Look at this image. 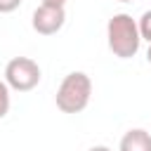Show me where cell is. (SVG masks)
Instances as JSON below:
<instances>
[{"label": "cell", "instance_id": "obj_8", "mask_svg": "<svg viewBox=\"0 0 151 151\" xmlns=\"http://www.w3.org/2000/svg\"><path fill=\"white\" fill-rule=\"evenodd\" d=\"M21 5V0H0V14H9Z\"/></svg>", "mask_w": 151, "mask_h": 151}, {"label": "cell", "instance_id": "obj_10", "mask_svg": "<svg viewBox=\"0 0 151 151\" xmlns=\"http://www.w3.org/2000/svg\"><path fill=\"white\" fill-rule=\"evenodd\" d=\"M90 151H113V149H109V146H92Z\"/></svg>", "mask_w": 151, "mask_h": 151}, {"label": "cell", "instance_id": "obj_7", "mask_svg": "<svg viewBox=\"0 0 151 151\" xmlns=\"http://www.w3.org/2000/svg\"><path fill=\"white\" fill-rule=\"evenodd\" d=\"M137 28H139V35H142V40L151 42V9H146V12L142 14V19L137 21Z\"/></svg>", "mask_w": 151, "mask_h": 151}, {"label": "cell", "instance_id": "obj_12", "mask_svg": "<svg viewBox=\"0 0 151 151\" xmlns=\"http://www.w3.org/2000/svg\"><path fill=\"white\" fill-rule=\"evenodd\" d=\"M118 2H132V0H118Z\"/></svg>", "mask_w": 151, "mask_h": 151}, {"label": "cell", "instance_id": "obj_9", "mask_svg": "<svg viewBox=\"0 0 151 151\" xmlns=\"http://www.w3.org/2000/svg\"><path fill=\"white\" fill-rule=\"evenodd\" d=\"M42 2H45V5H59V7H64L68 0H42Z\"/></svg>", "mask_w": 151, "mask_h": 151}, {"label": "cell", "instance_id": "obj_5", "mask_svg": "<svg viewBox=\"0 0 151 151\" xmlns=\"http://www.w3.org/2000/svg\"><path fill=\"white\" fill-rule=\"evenodd\" d=\"M118 151H151V132H146L142 127L127 130L120 137Z\"/></svg>", "mask_w": 151, "mask_h": 151}, {"label": "cell", "instance_id": "obj_6", "mask_svg": "<svg viewBox=\"0 0 151 151\" xmlns=\"http://www.w3.org/2000/svg\"><path fill=\"white\" fill-rule=\"evenodd\" d=\"M9 106H12V99H9V85L5 80H0V120L9 113Z\"/></svg>", "mask_w": 151, "mask_h": 151}, {"label": "cell", "instance_id": "obj_11", "mask_svg": "<svg viewBox=\"0 0 151 151\" xmlns=\"http://www.w3.org/2000/svg\"><path fill=\"white\" fill-rule=\"evenodd\" d=\"M146 61L151 64V42H149V50H146Z\"/></svg>", "mask_w": 151, "mask_h": 151}, {"label": "cell", "instance_id": "obj_1", "mask_svg": "<svg viewBox=\"0 0 151 151\" xmlns=\"http://www.w3.org/2000/svg\"><path fill=\"white\" fill-rule=\"evenodd\" d=\"M106 42H109V50L118 59H132L139 52V45H142L137 21L125 12L113 14L106 24Z\"/></svg>", "mask_w": 151, "mask_h": 151}, {"label": "cell", "instance_id": "obj_4", "mask_svg": "<svg viewBox=\"0 0 151 151\" xmlns=\"http://www.w3.org/2000/svg\"><path fill=\"white\" fill-rule=\"evenodd\" d=\"M64 24H66V9L59 5H45V2L33 12V19H31L33 31L40 35H54L64 28Z\"/></svg>", "mask_w": 151, "mask_h": 151}, {"label": "cell", "instance_id": "obj_3", "mask_svg": "<svg viewBox=\"0 0 151 151\" xmlns=\"http://www.w3.org/2000/svg\"><path fill=\"white\" fill-rule=\"evenodd\" d=\"M40 78H42V71L38 61L31 57H14L5 66V83L9 85V90L31 92L33 87H38Z\"/></svg>", "mask_w": 151, "mask_h": 151}, {"label": "cell", "instance_id": "obj_2", "mask_svg": "<svg viewBox=\"0 0 151 151\" xmlns=\"http://www.w3.org/2000/svg\"><path fill=\"white\" fill-rule=\"evenodd\" d=\"M90 99H92V80L83 71H71L68 76H64L54 94L57 109L61 113H80L87 109Z\"/></svg>", "mask_w": 151, "mask_h": 151}]
</instances>
